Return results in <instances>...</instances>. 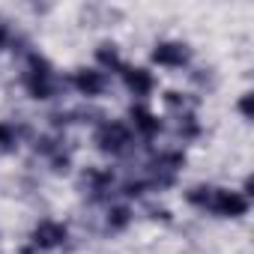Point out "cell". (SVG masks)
<instances>
[{
    "mask_svg": "<svg viewBox=\"0 0 254 254\" xmlns=\"http://www.w3.org/2000/svg\"><path fill=\"white\" fill-rule=\"evenodd\" d=\"M111 180H114V177H111L108 171H96V168H93V171H87V174H84L81 186H84V189H87L93 197H102V191H108Z\"/></svg>",
    "mask_w": 254,
    "mask_h": 254,
    "instance_id": "9c48e42d",
    "label": "cell"
},
{
    "mask_svg": "<svg viewBox=\"0 0 254 254\" xmlns=\"http://www.w3.org/2000/svg\"><path fill=\"white\" fill-rule=\"evenodd\" d=\"M239 111H242L245 120H254V96H251V93H245V96L239 99Z\"/></svg>",
    "mask_w": 254,
    "mask_h": 254,
    "instance_id": "7c38bea8",
    "label": "cell"
},
{
    "mask_svg": "<svg viewBox=\"0 0 254 254\" xmlns=\"http://www.w3.org/2000/svg\"><path fill=\"white\" fill-rule=\"evenodd\" d=\"M6 36H9V33H6V24H3V21H0V45H3V42H6Z\"/></svg>",
    "mask_w": 254,
    "mask_h": 254,
    "instance_id": "5bb4252c",
    "label": "cell"
},
{
    "mask_svg": "<svg viewBox=\"0 0 254 254\" xmlns=\"http://www.w3.org/2000/svg\"><path fill=\"white\" fill-rule=\"evenodd\" d=\"M21 254H36V248H24V251H21Z\"/></svg>",
    "mask_w": 254,
    "mask_h": 254,
    "instance_id": "9a60e30c",
    "label": "cell"
},
{
    "mask_svg": "<svg viewBox=\"0 0 254 254\" xmlns=\"http://www.w3.org/2000/svg\"><path fill=\"white\" fill-rule=\"evenodd\" d=\"M153 60L159 66H186L189 63V48L180 42H162L153 51Z\"/></svg>",
    "mask_w": 254,
    "mask_h": 254,
    "instance_id": "5b68a950",
    "label": "cell"
},
{
    "mask_svg": "<svg viewBox=\"0 0 254 254\" xmlns=\"http://www.w3.org/2000/svg\"><path fill=\"white\" fill-rule=\"evenodd\" d=\"M96 147L102 153H111V156H120L132 147V132H129V126L126 123H117V120H108L99 126V132H96Z\"/></svg>",
    "mask_w": 254,
    "mask_h": 254,
    "instance_id": "6da1fadb",
    "label": "cell"
},
{
    "mask_svg": "<svg viewBox=\"0 0 254 254\" xmlns=\"http://www.w3.org/2000/svg\"><path fill=\"white\" fill-rule=\"evenodd\" d=\"M206 209H212V212H218V215H224V218H239V215H245V212H248V197H245V194H239V191L212 189Z\"/></svg>",
    "mask_w": 254,
    "mask_h": 254,
    "instance_id": "3957f363",
    "label": "cell"
},
{
    "mask_svg": "<svg viewBox=\"0 0 254 254\" xmlns=\"http://www.w3.org/2000/svg\"><path fill=\"white\" fill-rule=\"evenodd\" d=\"M72 84H75L84 96H99V93L105 90V75L96 72V69H78L75 78H72Z\"/></svg>",
    "mask_w": 254,
    "mask_h": 254,
    "instance_id": "8992f818",
    "label": "cell"
},
{
    "mask_svg": "<svg viewBox=\"0 0 254 254\" xmlns=\"http://www.w3.org/2000/svg\"><path fill=\"white\" fill-rule=\"evenodd\" d=\"M123 78H126V84H129V90L135 96H147L153 90V75L147 69H126L123 66Z\"/></svg>",
    "mask_w": 254,
    "mask_h": 254,
    "instance_id": "ba28073f",
    "label": "cell"
},
{
    "mask_svg": "<svg viewBox=\"0 0 254 254\" xmlns=\"http://www.w3.org/2000/svg\"><path fill=\"white\" fill-rule=\"evenodd\" d=\"M54 72L42 57H30V72H27V90L33 99H51L54 96Z\"/></svg>",
    "mask_w": 254,
    "mask_h": 254,
    "instance_id": "7a4b0ae2",
    "label": "cell"
},
{
    "mask_svg": "<svg viewBox=\"0 0 254 254\" xmlns=\"http://www.w3.org/2000/svg\"><path fill=\"white\" fill-rule=\"evenodd\" d=\"M129 114H132V120H135V129H138L141 135H147V138H153V135L162 129V120H156V114H150L144 105H135Z\"/></svg>",
    "mask_w": 254,
    "mask_h": 254,
    "instance_id": "52a82bcc",
    "label": "cell"
},
{
    "mask_svg": "<svg viewBox=\"0 0 254 254\" xmlns=\"http://www.w3.org/2000/svg\"><path fill=\"white\" fill-rule=\"evenodd\" d=\"M66 239V227L57 221H42L33 230V248H57Z\"/></svg>",
    "mask_w": 254,
    "mask_h": 254,
    "instance_id": "277c9868",
    "label": "cell"
},
{
    "mask_svg": "<svg viewBox=\"0 0 254 254\" xmlns=\"http://www.w3.org/2000/svg\"><path fill=\"white\" fill-rule=\"evenodd\" d=\"M129 218H132V212L126 209V206H114V209L108 212V227H111V230H123L126 224H129Z\"/></svg>",
    "mask_w": 254,
    "mask_h": 254,
    "instance_id": "8fae6325",
    "label": "cell"
},
{
    "mask_svg": "<svg viewBox=\"0 0 254 254\" xmlns=\"http://www.w3.org/2000/svg\"><path fill=\"white\" fill-rule=\"evenodd\" d=\"M96 57H99V63H102L105 69H114V72H123V63H120V54H117V48H114V45H99V51H96Z\"/></svg>",
    "mask_w": 254,
    "mask_h": 254,
    "instance_id": "30bf717a",
    "label": "cell"
},
{
    "mask_svg": "<svg viewBox=\"0 0 254 254\" xmlns=\"http://www.w3.org/2000/svg\"><path fill=\"white\" fill-rule=\"evenodd\" d=\"M12 141H15V132L9 129L6 123H0V147H3V150H9V147H12Z\"/></svg>",
    "mask_w": 254,
    "mask_h": 254,
    "instance_id": "4fadbf2b",
    "label": "cell"
}]
</instances>
